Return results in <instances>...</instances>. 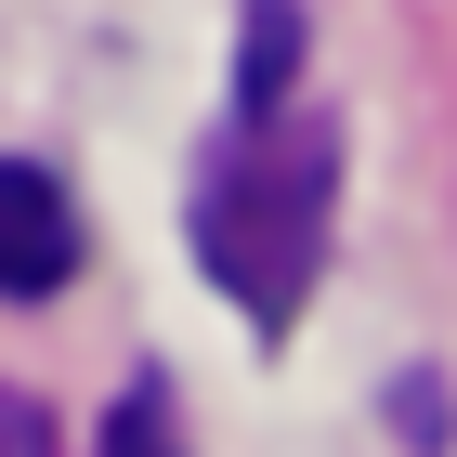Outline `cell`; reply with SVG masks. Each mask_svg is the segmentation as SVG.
Wrapping results in <instances>:
<instances>
[{"label": "cell", "mask_w": 457, "mask_h": 457, "mask_svg": "<svg viewBox=\"0 0 457 457\" xmlns=\"http://www.w3.org/2000/svg\"><path fill=\"white\" fill-rule=\"evenodd\" d=\"M327 183H340V144H327V118L248 79L236 131H222L210 183H196V248H210V275L236 287L262 327H287V314H301V287H314Z\"/></svg>", "instance_id": "1"}, {"label": "cell", "mask_w": 457, "mask_h": 457, "mask_svg": "<svg viewBox=\"0 0 457 457\" xmlns=\"http://www.w3.org/2000/svg\"><path fill=\"white\" fill-rule=\"evenodd\" d=\"M79 275V210L66 183L27 170V157H0V301H39V287Z\"/></svg>", "instance_id": "2"}, {"label": "cell", "mask_w": 457, "mask_h": 457, "mask_svg": "<svg viewBox=\"0 0 457 457\" xmlns=\"http://www.w3.org/2000/svg\"><path fill=\"white\" fill-rule=\"evenodd\" d=\"M105 457H183V431H170V392H157V379H131V405L105 419Z\"/></svg>", "instance_id": "3"}, {"label": "cell", "mask_w": 457, "mask_h": 457, "mask_svg": "<svg viewBox=\"0 0 457 457\" xmlns=\"http://www.w3.org/2000/svg\"><path fill=\"white\" fill-rule=\"evenodd\" d=\"M0 457H53V419H39L13 379H0Z\"/></svg>", "instance_id": "4"}]
</instances>
